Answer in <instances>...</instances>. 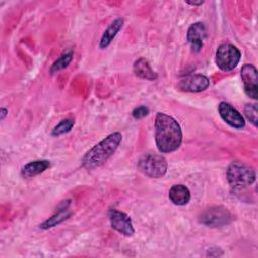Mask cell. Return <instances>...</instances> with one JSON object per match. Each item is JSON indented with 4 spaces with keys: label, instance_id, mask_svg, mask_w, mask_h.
I'll return each mask as SVG.
<instances>
[{
    "label": "cell",
    "instance_id": "12",
    "mask_svg": "<svg viewBox=\"0 0 258 258\" xmlns=\"http://www.w3.org/2000/svg\"><path fill=\"white\" fill-rule=\"evenodd\" d=\"M123 23H124V20H123V18H120V17L116 18L114 21L111 22V24L104 31L102 38L100 40L99 47L101 49L107 48L109 46V44L112 42V40L115 38V36L118 34V32L123 27Z\"/></svg>",
    "mask_w": 258,
    "mask_h": 258
},
{
    "label": "cell",
    "instance_id": "2",
    "mask_svg": "<svg viewBox=\"0 0 258 258\" xmlns=\"http://www.w3.org/2000/svg\"><path fill=\"white\" fill-rule=\"evenodd\" d=\"M121 141L122 134L119 132H114L108 135L85 154L82 160L83 166L87 169H94L101 166L113 155Z\"/></svg>",
    "mask_w": 258,
    "mask_h": 258
},
{
    "label": "cell",
    "instance_id": "22",
    "mask_svg": "<svg viewBox=\"0 0 258 258\" xmlns=\"http://www.w3.org/2000/svg\"><path fill=\"white\" fill-rule=\"evenodd\" d=\"M187 4H190V5H202L204 3V1H199V2H195V1H186Z\"/></svg>",
    "mask_w": 258,
    "mask_h": 258
},
{
    "label": "cell",
    "instance_id": "3",
    "mask_svg": "<svg viewBox=\"0 0 258 258\" xmlns=\"http://www.w3.org/2000/svg\"><path fill=\"white\" fill-rule=\"evenodd\" d=\"M227 179L234 191H240L255 182L256 173L245 163L233 161L228 166Z\"/></svg>",
    "mask_w": 258,
    "mask_h": 258
},
{
    "label": "cell",
    "instance_id": "1",
    "mask_svg": "<svg viewBox=\"0 0 258 258\" xmlns=\"http://www.w3.org/2000/svg\"><path fill=\"white\" fill-rule=\"evenodd\" d=\"M155 143L161 153L177 150L182 141V131L177 121L164 113H157L155 117Z\"/></svg>",
    "mask_w": 258,
    "mask_h": 258
},
{
    "label": "cell",
    "instance_id": "9",
    "mask_svg": "<svg viewBox=\"0 0 258 258\" xmlns=\"http://www.w3.org/2000/svg\"><path fill=\"white\" fill-rule=\"evenodd\" d=\"M218 111L221 118L231 127L235 129H243L245 127V120L242 114L229 103L221 102L218 106Z\"/></svg>",
    "mask_w": 258,
    "mask_h": 258
},
{
    "label": "cell",
    "instance_id": "17",
    "mask_svg": "<svg viewBox=\"0 0 258 258\" xmlns=\"http://www.w3.org/2000/svg\"><path fill=\"white\" fill-rule=\"evenodd\" d=\"M72 60H73V52H67L62 54L58 59H56L53 62V64L50 68V73L54 74L66 69L71 63Z\"/></svg>",
    "mask_w": 258,
    "mask_h": 258
},
{
    "label": "cell",
    "instance_id": "11",
    "mask_svg": "<svg viewBox=\"0 0 258 258\" xmlns=\"http://www.w3.org/2000/svg\"><path fill=\"white\" fill-rule=\"evenodd\" d=\"M187 41L194 52L202 50L204 40L206 38V27L203 22H196L189 26L186 33Z\"/></svg>",
    "mask_w": 258,
    "mask_h": 258
},
{
    "label": "cell",
    "instance_id": "8",
    "mask_svg": "<svg viewBox=\"0 0 258 258\" xmlns=\"http://www.w3.org/2000/svg\"><path fill=\"white\" fill-rule=\"evenodd\" d=\"M241 79L244 84L246 95L254 100L258 97V75L257 69L250 63H246L241 69Z\"/></svg>",
    "mask_w": 258,
    "mask_h": 258
},
{
    "label": "cell",
    "instance_id": "18",
    "mask_svg": "<svg viewBox=\"0 0 258 258\" xmlns=\"http://www.w3.org/2000/svg\"><path fill=\"white\" fill-rule=\"evenodd\" d=\"M75 125V121L73 119H64L60 121L52 130L51 135L52 136H59L62 134H66L70 132Z\"/></svg>",
    "mask_w": 258,
    "mask_h": 258
},
{
    "label": "cell",
    "instance_id": "15",
    "mask_svg": "<svg viewBox=\"0 0 258 258\" xmlns=\"http://www.w3.org/2000/svg\"><path fill=\"white\" fill-rule=\"evenodd\" d=\"M134 74L143 80L153 81L157 78L156 73L151 69L148 60L146 58H139L133 64Z\"/></svg>",
    "mask_w": 258,
    "mask_h": 258
},
{
    "label": "cell",
    "instance_id": "6",
    "mask_svg": "<svg viewBox=\"0 0 258 258\" xmlns=\"http://www.w3.org/2000/svg\"><path fill=\"white\" fill-rule=\"evenodd\" d=\"M200 223L212 227V228H218L223 227L231 223L232 221V215L229 212L228 209H226L223 206H214L206 211H204L200 218Z\"/></svg>",
    "mask_w": 258,
    "mask_h": 258
},
{
    "label": "cell",
    "instance_id": "13",
    "mask_svg": "<svg viewBox=\"0 0 258 258\" xmlns=\"http://www.w3.org/2000/svg\"><path fill=\"white\" fill-rule=\"evenodd\" d=\"M69 205H70V201H63L62 208H60L56 214H54L49 219L44 221L41 225H39V228L43 229V230H46V229H49L51 227L57 226L58 224L62 223L67 219H69L72 215V213L68 209Z\"/></svg>",
    "mask_w": 258,
    "mask_h": 258
},
{
    "label": "cell",
    "instance_id": "14",
    "mask_svg": "<svg viewBox=\"0 0 258 258\" xmlns=\"http://www.w3.org/2000/svg\"><path fill=\"white\" fill-rule=\"evenodd\" d=\"M169 200L176 206L186 205L190 200V191L183 184H175L169 189Z\"/></svg>",
    "mask_w": 258,
    "mask_h": 258
},
{
    "label": "cell",
    "instance_id": "19",
    "mask_svg": "<svg viewBox=\"0 0 258 258\" xmlns=\"http://www.w3.org/2000/svg\"><path fill=\"white\" fill-rule=\"evenodd\" d=\"M245 115L247 117V119L254 125H257V119H258V110H257V106L255 104H248L246 105L245 109H244Z\"/></svg>",
    "mask_w": 258,
    "mask_h": 258
},
{
    "label": "cell",
    "instance_id": "10",
    "mask_svg": "<svg viewBox=\"0 0 258 258\" xmlns=\"http://www.w3.org/2000/svg\"><path fill=\"white\" fill-rule=\"evenodd\" d=\"M210 85L209 79L201 74H195L186 76L178 82V89L183 92L198 93L205 91Z\"/></svg>",
    "mask_w": 258,
    "mask_h": 258
},
{
    "label": "cell",
    "instance_id": "16",
    "mask_svg": "<svg viewBox=\"0 0 258 258\" xmlns=\"http://www.w3.org/2000/svg\"><path fill=\"white\" fill-rule=\"evenodd\" d=\"M49 166H50V162L49 160H46V159L31 161L26 165H24V167L21 170V174L24 177H33L45 171L47 168H49Z\"/></svg>",
    "mask_w": 258,
    "mask_h": 258
},
{
    "label": "cell",
    "instance_id": "7",
    "mask_svg": "<svg viewBox=\"0 0 258 258\" xmlns=\"http://www.w3.org/2000/svg\"><path fill=\"white\" fill-rule=\"evenodd\" d=\"M109 219L111 227L118 233L127 237H130L134 234L135 230L132 221L127 214L116 209H111L109 211Z\"/></svg>",
    "mask_w": 258,
    "mask_h": 258
},
{
    "label": "cell",
    "instance_id": "21",
    "mask_svg": "<svg viewBox=\"0 0 258 258\" xmlns=\"http://www.w3.org/2000/svg\"><path fill=\"white\" fill-rule=\"evenodd\" d=\"M7 114H8V110H7V109H5V108H1V109H0V119H1L2 121L5 119V117H6Z\"/></svg>",
    "mask_w": 258,
    "mask_h": 258
},
{
    "label": "cell",
    "instance_id": "20",
    "mask_svg": "<svg viewBox=\"0 0 258 258\" xmlns=\"http://www.w3.org/2000/svg\"><path fill=\"white\" fill-rule=\"evenodd\" d=\"M149 114V109L146 106H139L132 112V116L135 119H142Z\"/></svg>",
    "mask_w": 258,
    "mask_h": 258
},
{
    "label": "cell",
    "instance_id": "5",
    "mask_svg": "<svg viewBox=\"0 0 258 258\" xmlns=\"http://www.w3.org/2000/svg\"><path fill=\"white\" fill-rule=\"evenodd\" d=\"M240 58L241 52L233 44L223 43L217 48L216 63L222 71H232L237 67Z\"/></svg>",
    "mask_w": 258,
    "mask_h": 258
},
{
    "label": "cell",
    "instance_id": "4",
    "mask_svg": "<svg viewBox=\"0 0 258 258\" xmlns=\"http://www.w3.org/2000/svg\"><path fill=\"white\" fill-rule=\"evenodd\" d=\"M138 168L150 178H160L167 171V161L161 155L146 154L139 159Z\"/></svg>",
    "mask_w": 258,
    "mask_h": 258
}]
</instances>
